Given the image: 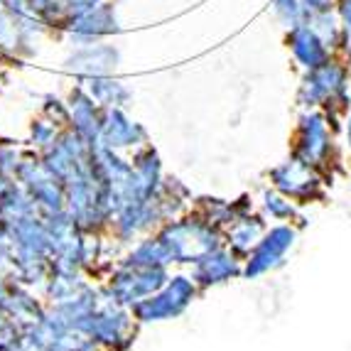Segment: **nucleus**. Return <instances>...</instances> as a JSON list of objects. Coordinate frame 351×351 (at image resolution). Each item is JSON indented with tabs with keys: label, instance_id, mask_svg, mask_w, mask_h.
Returning a JSON list of instances; mask_svg holds the SVG:
<instances>
[{
	"label": "nucleus",
	"instance_id": "nucleus-1",
	"mask_svg": "<svg viewBox=\"0 0 351 351\" xmlns=\"http://www.w3.org/2000/svg\"><path fill=\"white\" fill-rule=\"evenodd\" d=\"M339 18H341V29H344V45L346 52L351 54V0H339Z\"/></svg>",
	"mask_w": 351,
	"mask_h": 351
},
{
	"label": "nucleus",
	"instance_id": "nucleus-2",
	"mask_svg": "<svg viewBox=\"0 0 351 351\" xmlns=\"http://www.w3.org/2000/svg\"><path fill=\"white\" fill-rule=\"evenodd\" d=\"M344 135H346V147H349V155H351V113L346 116V128H344Z\"/></svg>",
	"mask_w": 351,
	"mask_h": 351
}]
</instances>
